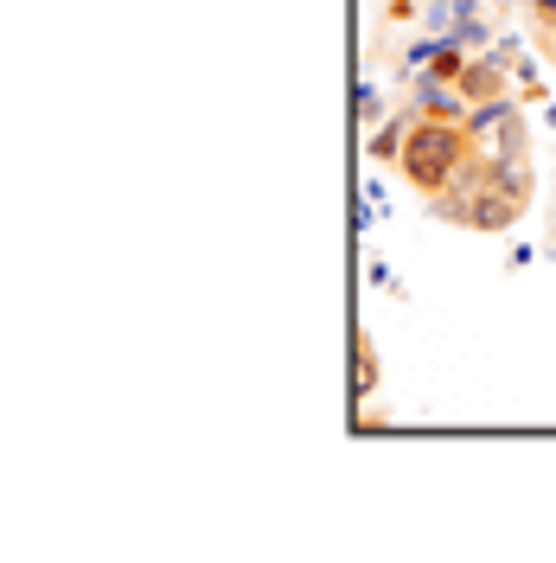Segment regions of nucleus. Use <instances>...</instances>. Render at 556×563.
<instances>
[{"label": "nucleus", "instance_id": "nucleus-9", "mask_svg": "<svg viewBox=\"0 0 556 563\" xmlns=\"http://www.w3.org/2000/svg\"><path fill=\"white\" fill-rule=\"evenodd\" d=\"M551 26H556V20H551Z\"/></svg>", "mask_w": 556, "mask_h": 563}, {"label": "nucleus", "instance_id": "nucleus-8", "mask_svg": "<svg viewBox=\"0 0 556 563\" xmlns=\"http://www.w3.org/2000/svg\"><path fill=\"white\" fill-rule=\"evenodd\" d=\"M531 7H537V13H551V20H556V0H531Z\"/></svg>", "mask_w": 556, "mask_h": 563}, {"label": "nucleus", "instance_id": "nucleus-1", "mask_svg": "<svg viewBox=\"0 0 556 563\" xmlns=\"http://www.w3.org/2000/svg\"><path fill=\"white\" fill-rule=\"evenodd\" d=\"M403 167L435 192V186H448L454 167H460V135H454L448 122H429V129H416V135L403 141Z\"/></svg>", "mask_w": 556, "mask_h": 563}, {"label": "nucleus", "instance_id": "nucleus-7", "mask_svg": "<svg viewBox=\"0 0 556 563\" xmlns=\"http://www.w3.org/2000/svg\"><path fill=\"white\" fill-rule=\"evenodd\" d=\"M358 115H365V122L378 115V90H371V84H358Z\"/></svg>", "mask_w": 556, "mask_h": 563}, {"label": "nucleus", "instance_id": "nucleus-3", "mask_svg": "<svg viewBox=\"0 0 556 563\" xmlns=\"http://www.w3.org/2000/svg\"><path fill=\"white\" fill-rule=\"evenodd\" d=\"M422 109H429L435 122H454V115H460V97H454L448 84H422Z\"/></svg>", "mask_w": 556, "mask_h": 563}, {"label": "nucleus", "instance_id": "nucleus-4", "mask_svg": "<svg viewBox=\"0 0 556 563\" xmlns=\"http://www.w3.org/2000/svg\"><path fill=\"white\" fill-rule=\"evenodd\" d=\"M505 122H512V109H505V103H480V109H474V135H487V129H505Z\"/></svg>", "mask_w": 556, "mask_h": 563}, {"label": "nucleus", "instance_id": "nucleus-6", "mask_svg": "<svg viewBox=\"0 0 556 563\" xmlns=\"http://www.w3.org/2000/svg\"><path fill=\"white\" fill-rule=\"evenodd\" d=\"M397 141H403V122H390V129H383V135L371 141V154H378V161H383V154H390V147H397Z\"/></svg>", "mask_w": 556, "mask_h": 563}, {"label": "nucleus", "instance_id": "nucleus-5", "mask_svg": "<svg viewBox=\"0 0 556 563\" xmlns=\"http://www.w3.org/2000/svg\"><path fill=\"white\" fill-rule=\"evenodd\" d=\"M460 84H467L474 97H480V90H492V65H474V70H467V77H460Z\"/></svg>", "mask_w": 556, "mask_h": 563}, {"label": "nucleus", "instance_id": "nucleus-2", "mask_svg": "<svg viewBox=\"0 0 556 563\" xmlns=\"http://www.w3.org/2000/svg\"><path fill=\"white\" fill-rule=\"evenodd\" d=\"M512 211H519V192H505V186H499V192H480V199L467 206V218H474V224H487V231H505V224H512Z\"/></svg>", "mask_w": 556, "mask_h": 563}]
</instances>
